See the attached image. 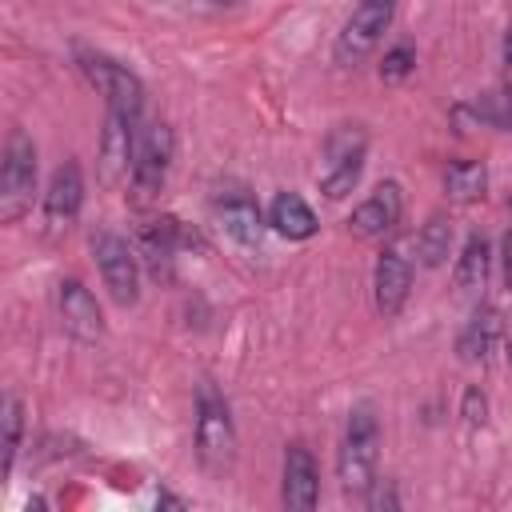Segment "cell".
Segmentation results:
<instances>
[{"label": "cell", "instance_id": "cell-21", "mask_svg": "<svg viewBox=\"0 0 512 512\" xmlns=\"http://www.w3.org/2000/svg\"><path fill=\"white\" fill-rule=\"evenodd\" d=\"M412 68H416V52H412V44H396V48L384 56V64H380V80L396 84V80H404Z\"/></svg>", "mask_w": 512, "mask_h": 512}, {"label": "cell", "instance_id": "cell-23", "mask_svg": "<svg viewBox=\"0 0 512 512\" xmlns=\"http://www.w3.org/2000/svg\"><path fill=\"white\" fill-rule=\"evenodd\" d=\"M384 504L396 508V496H392V484H388V480H380V488L372 492V508H384Z\"/></svg>", "mask_w": 512, "mask_h": 512}, {"label": "cell", "instance_id": "cell-5", "mask_svg": "<svg viewBox=\"0 0 512 512\" xmlns=\"http://www.w3.org/2000/svg\"><path fill=\"white\" fill-rule=\"evenodd\" d=\"M32 192H36V148L24 128H12L0 160V220L4 224L20 220L32 204Z\"/></svg>", "mask_w": 512, "mask_h": 512}, {"label": "cell", "instance_id": "cell-6", "mask_svg": "<svg viewBox=\"0 0 512 512\" xmlns=\"http://www.w3.org/2000/svg\"><path fill=\"white\" fill-rule=\"evenodd\" d=\"M92 256H96V268L104 276L108 296L120 308L136 304L140 300V256H136V248L116 232H96L92 236Z\"/></svg>", "mask_w": 512, "mask_h": 512}, {"label": "cell", "instance_id": "cell-25", "mask_svg": "<svg viewBox=\"0 0 512 512\" xmlns=\"http://www.w3.org/2000/svg\"><path fill=\"white\" fill-rule=\"evenodd\" d=\"M504 60L512 64V24H508V32H504Z\"/></svg>", "mask_w": 512, "mask_h": 512}, {"label": "cell", "instance_id": "cell-14", "mask_svg": "<svg viewBox=\"0 0 512 512\" xmlns=\"http://www.w3.org/2000/svg\"><path fill=\"white\" fill-rule=\"evenodd\" d=\"M216 220H220V228H224L236 244H244V248L260 244V232H264L260 208H256V200H252V196H244L240 188H232V192L216 196Z\"/></svg>", "mask_w": 512, "mask_h": 512}, {"label": "cell", "instance_id": "cell-15", "mask_svg": "<svg viewBox=\"0 0 512 512\" xmlns=\"http://www.w3.org/2000/svg\"><path fill=\"white\" fill-rule=\"evenodd\" d=\"M500 336H504V320H500V312L496 308H476L472 312V320L464 324V332H460V360H468V364H484L492 352H496V344H500Z\"/></svg>", "mask_w": 512, "mask_h": 512}, {"label": "cell", "instance_id": "cell-20", "mask_svg": "<svg viewBox=\"0 0 512 512\" xmlns=\"http://www.w3.org/2000/svg\"><path fill=\"white\" fill-rule=\"evenodd\" d=\"M0 424H4L0 472L8 476V472H12V460H16V452H20V428H24V412H20V400H16V396H4V416H0Z\"/></svg>", "mask_w": 512, "mask_h": 512}, {"label": "cell", "instance_id": "cell-9", "mask_svg": "<svg viewBox=\"0 0 512 512\" xmlns=\"http://www.w3.org/2000/svg\"><path fill=\"white\" fill-rule=\"evenodd\" d=\"M400 212H404V196H400V184L396 180H384L368 192V200H360L348 216V232L360 236V240H380L388 236L396 224H400Z\"/></svg>", "mask_w": 512, "mask_h": 512}, {"label": "cell", "instance_id": "cell-19", "mask_svg": "<svg viewBox=\"0 0 512 512\" xmlns=\"http://www.w3.org/2000/svg\"><path fill=\"white\" fill-rule=\"evenodd\" d=\"M448 252H452V220L432 216L416 236V256L424 268H440L448 260Z\"/></svg>", "mask_w": 512, "mask_h": 512}, {"label": "cell", "instance_id": "cell-2", "mask_svg": "<svg viewBox=\"0 0 512 512\" xmlns=\"http://www.w3.org/2000/svg\"><path fill=\"white\" fill-rule=\"evenodd\" d=\"M364 156H368V136L360 124H340L336 132H328L324 140V156H320V192L328 200H344L364 172Z\"/></svg>", "mask_w": 512, "mask_h": 512}, {"label": "cell", "instance_id": "cell-8", "mask_svg": "<svg viewBox=\"0 0 512 512\" xmlns=\"http://www.w3.org/2000/svg\"><path fill=\"white\" fill-rule=\"evenodd\" d=\"M392 12H396V0H360L356 12L348 16L344 32L336 36V64H344V68L360 64L388 32Z\"/></svg>", "mask_w": 512, "mask_h": 512}, {"label": "cell", "instance_id": "cell-3", "mask_svg": "<svg viewBox=\"0 0 512 512\" xmlns=\"http://www.w3.org/2000/svg\"><path fill=\"white\" fill-rule=\"evenodd\" d=\"M76 60H80V72L88 76V84L104 96L108 112L140 120V112H144V84H140V76L128 64H120V60H112L104 52H88V48H80Z\"/></svg>", "mask_w": 512, "mask_h": 512}, {"label": "cell", "instance_id": "cell-7", "mask_svg": "<svg viewBox=\"0 0 512 512\" xmlns=\"http://www.w3.org/2000/svg\"><path fill=\"white\" fill-rule=\"evenodd\" d=\"M168 168H172V132H168L164 124H144V128H136L128 188L136 192L140 204H148V200L164 188Z\"/></svg>", "mask_w": 512, "mask_h": 512}, {"label": "cell", "instance_id": "cell-27", "mask_svg": "<svg viewBox=\"0 0 512 512\" xmlns=\"http://www.w3.org/2000/svg\"><path fill=\"white\" fill-rule=\"evenodd\" d=\"M508 112H512V88H508Z\"/></svg>", "mask_w": 512, "mask_h": 512}, {"label": "cell", "instance_id": "cell-22", "mask_svg": "<svg viewBox=\"0 0 512 512\" xmlns=\"http://www.w3.org/2000/svg\"><path fill=\"white\" fill-rule=\"evenodd\" d=\"M484 416H488L484 392H480V388H468V392H464V420H468V424H484Z\"/></svg>", "mask_w": 512, "mask_h": 512}, {"label": "cell", "instance_id": "cell-17", "mask_svg": "<svg viewBox=\"0 0 512 512\" xmlns=\"http://www.w3.org/2000/svg\"><path fill=\"white\" fill-rule=\"evenodd\" d=\"M488 264H492V248H488V240L480 232H472L464 240L460 260H456V288L460 292H480L484 280H488Z\"/></svg>", "mask_w": 512, "mask_h": 512}, {"label": "cell", "instance_id": "cell-26", "mask_svg": "<svg viewBox=\"0 0 512 512\" xmlns=\"http://www.w3.org/2000/svg\"><path fill=\"white\" fill-rule=\"evenodd\" d=\"M216 8H236V4H244V0H212Z\"/></svg>", "mask_w": 512, "mask_h": 512}, {"label": "cell", "instance_id": "cell-10", "mask_svg": "<svg viewBox=\"0 0 512 512\" xmlns=\"http://www.w3.org/2000/svg\"><path fill=\"white\" fill-rule=\"evenodd\" d=\"M56 304H60V324H64L68 336H76V340H84V344L100 340L104 316H100L96 296H92L80 280H64L60 292H56Z\"/></svg>", "mask_w": 512, "mask_h": 512}, {"label": "cell", "instance_id": "cell-4", "mask_svg": "<svg viewBox=\"0 0 512 512\" xmlns=\"http://www.w3.org/2000/svg\"><path fill=\"white\" fill-rule=\"evenodd\" d=\"M232 452H236V432H232L228 400L204 380L196 392V456L208 472H220L232 464Z\"/></svg>", "mask_w": 512, "mask_h": 512}, {"label": "cell", "instance_id": "cell-24", "mask_svg": "<svg viewBox=\"0 0 512 512\" xmlns=\"http://www.w3.org/2000/svg\"><path fill=\"white\" fill-rule=\"evenodd\" d=\"M504 288L512 292V228H508V236H504Z\"/></svg>", "mask_w": 512, "mask_h": 512}, {"label": "cell", "instance_id": "cell-16", "mask_svg": "<svg viewBox=\"0 0 512 512\" xmlns=\"http://www.w3.org/2000/svg\"><path fill=\"white\" fill-rule=\"evenodd\" d=\"M268 224H272L280 236H288V240H308V236L316 232V216H312V208H308L296 192H280V196L272 200Z\"/></svg>", "mask_w": 512, "mask_h": 512}, {"label": "cell", "instance_id": "cell-18", "mask_svg": "<svg viewBox=\"0 0 512 512\" xmlns=\"http://www.w3.org/2000/svg\"><path fill=\"white\" fill-rule=\"evenodd\" d=\"M444 188H448V196L460 200V204L480 200L484 188H488V168H484V160H452V164L444 168Z\"/></svg>", "mask_w": 512, "mask_h": 512}, {"label": "cell", "instance_id": "cell-11", "mask_svg": "<svg viewBox=\"0 0 512 512\" xmlns=\"http://www.w3.org/2000/svg\"><path fill=\"white\" fill-rule=\"evenodd\" d=\"M80 200H84L80 168H76L72 160H64V164L52 172L48 192H44V224H48V232H52V236H56V232H64V228L76 220Z\"/></svg>", "mask_w": 512, "mask_h": 512}, {"label": "cell", "instance_id": "cell-12", "mask_svg": "<svg viewBox=\"0 0 512 512\" xmlns=\"http://www.w3.org/2000/svg\"><path fill=\"white\" fill-rule=\"evenodd\" d=\"M408 288H412V264L400 248H384L380 260H376V272H372V292H376V308L380 316H396L408 300Z\"/></svg>", "mask_w": 512, "mask_h": 512}, {"label": "cell", "instance_id": "cell-13", "mask_svg": "<svg viewBox=\"0 0 512 512\" xmlns=\"http://www.w3.org/2000/svg\"><path fill=\"white\" fill-rule=\"evenodd\" d=\"M316 500H320L316 460L300 440H292L284 448V504L296 512H308V508H316Z\"/></svg>", "mask_w": 512, "mask_h": 512}, {"label": "cell", "instance_id": "cell-1", "mask_svg": "<svg viewBox=\"0 0 512 512\" xmlns=\"http://www.w3.org/2000/svg\"><path fill=\"white\" fill-rule=\"evenodd\" d=\"M376 456H380V420L372 404H356L348 412L344 444L336 456L340 488L344 492H368L376 484Z\"/></svg>", "mask_w": 512, "mask_h": 512}]
</instances>
